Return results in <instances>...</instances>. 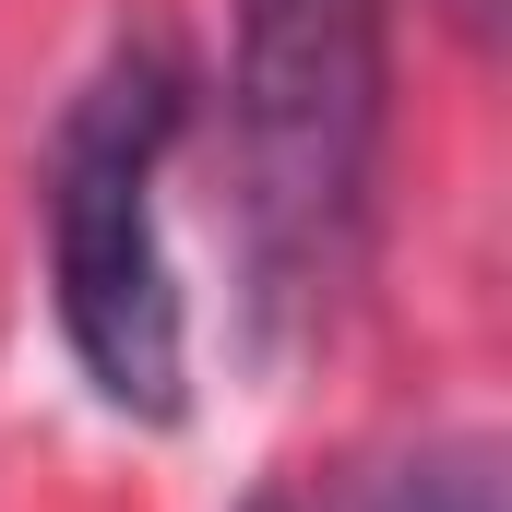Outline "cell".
<instances>
[{
    "label": "cell",
    "instance_id": "6da1fadb",
    "mask_svg": "<svg viewBox=\"0 0 512 512\" xmlns=\"http://www.w3.org/2000/svg\"><path fill=\"white\" fill-rule=\"evenodd\" d=\"M393 131V0H227V215L274 358L322 346L370 274Z\"/></svg>",
    "mask_w": 512,
    "mask_h": 512
},
{
    "label": "cell",
    "instance_id": "7a4b0ae2",
    "mask_svg": "<svg viewBox=\"0 0 512 512\" xmlns=\"http://www.w3.org/2000/svg\"><path fill=\"white\" fill-rule=\"evenodd\" d=\"M191 143V60L120 36L48 120L36 227H48V322L84 393L131 429L191 417V286L167 239V167Z\"/></svg>",
    "mask_w": 512,
    "mask_h": 512
},
{
    "label": "cell",
    "instance_id": "3957f363",
    "mask_svg": "<svg viewBox=\"0 0 512 512\" xmlns=\"http://www.w3.org/2000/svg\"><path fill=\"white\" fill-rule=\"evenodd\" d=\"M239 512H501V441L489 429H417V441H382V453L262 477Z\"/></svg>",
    "mask_w": 512,
    "mask_h": 512
},
{
    "label": "cell",
    "instance_id": "277c9868",
    "mask_svg": "<svg viewBox=\"0 0 512 512\" xmlns=\"http://www.w3.org/2000/svg\"><path fill=\"white\" fill-rule=\"evenodd\" d=\"M441 12H453L465 36H489V24H501V0H441Z\"/></svg>",
    "mask_w": 512,
    "mask_h": 512
}]
</instances>
